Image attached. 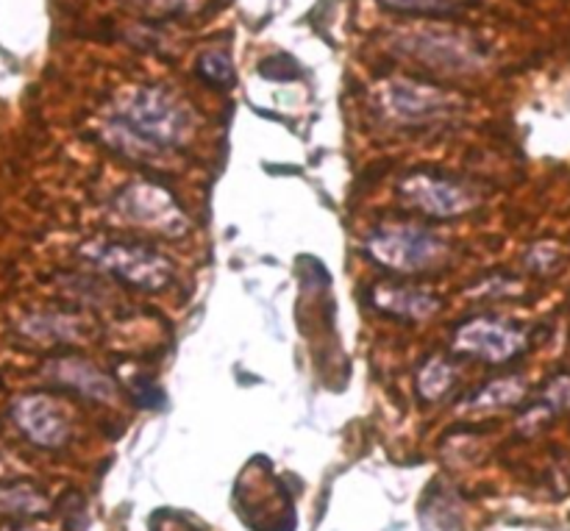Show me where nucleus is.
I'll return each mask as SVG.
<instances>
[{
	"label": "nucleus",
	"instance_id": "nucleus-11",
	"mask_svg": "<svg viewBox=\"0 0 570 531\" xmlns=\"http://www.w3.org/2000/svg\"><path fill=\"white\" fill-rule=\"evenodd\" d=\"M523 395H527V382L521 376L512 378H495L488 387L479 390L476 395H471V404L468 410H501V406H515L521 404Z\"/></svg>",
	"mask_w": 570,
	"mask_h": 531
},
{
	"label": "nucleus",
	"instance_id": "nucleus-16",
	"mask_svg": "<svg viewBox=\"0 0 570 531\" xmlns=\"http://www.w3.org/2000/svg\"><path fill=\"white\" fill-rule=\"evenodd\" d=\"M393 11H410V14H449L451 6L445 0H379Z\"/></svg>",
	"mask_w": 570,
	"mask_h": 531
},
{
	"label": "nucleus",
	"instance_id": "nucleus-12",
	"mask_svg": "<svg viewBox=\"0 0 570 531\" xmlns=\"http://www.w3.org/2000/svg\"><path fill=\"white\" fill-rule=\"evenodd\" d=\"M45 510H48V501L31 484H11V488L0 490V512L3 515L33 518L42 515Z\"/></svg>",
	"mask_w": 570,
	"mask_h": 531
},
{
	"label": "nucleus",
	"instance_id": "nucleus-10",
	"mask_svg": "<svg viewBox=\"0 0 570 531\" xmlns=\"http://www.w3.org/2000/svg\"><path fill=\"white\" fill-rule=\"evenodd\" d=\"M390 106H393V111L399 117L421 120V117H432L438 111H443L445 98L432 87H417V83L401 81L390 92Z\"/></svg>",
	"mask_w": 570,
	"mask_h": 531
},
{
	"label": "nucleus",
	"instance_id": "nucleus-18",
	"mask_svg": "<svg viewBox=\"0 0 570 531\" xmlns=\"http://www.w3.org/2000/svg\"><path fill=\"white\" fill-rule=\"evenodd\" d=\"M150 531H195L189 527V521H184L181 515H167V512H161V515L150 518Z\"/></svg>",
	"mask_w": 570,
	"mask_h": 531
},
{
	"label": "nucleus",
	"instance_id": "nucleus-9",
	"mask_svg": "<svg viewBox=\"0 0 570 531\" xmlns=\"http://www.w3.org/2000/svg\"><path fill=\"white\" fill-rule=\"evenodd\" d=\"M373 306L399 321H426L440 309L438 295L417 287H399V284H376L373 287Z\"/></svg>",
	"mask_w": 570,
	"mask_h": 531
},
{
	"label": "nucleus",
	"instance_id": "nucleus-6",
	"mask_svg": "<svg viewBox=\"0 0 570 531\" xmlns=\"http://www.w3.org/2000/svg\"><path fill=\"white\" fill-rule=\"evenodd\" d=\"M399 195L406 204L415 206V209H421L429 217H456L476 206L471 189L451 181V178L426 176V173L406 176L399 184Z\"/></svg>",
	"mask_w": 570,
	"mask_h": 531
},
{
	"label": "nucleus",
	"instance_id": "nucleus-2",
	"mask_svg": "<svg viewBox=\"0 0 570 531\" xmlns=\"http://www.w3.org/2000/svg\"><path fill=\"white\" fill-rule=\"evenodd\" d=\"M365 250L373 262L395 273H417L432 267L443 256L445 243L426 226H379L365 239Z\"/></svg>",
	"mask_w": 570,
	"mask_h": 531
},
{
	"label": "nucleus",
	"instance_id": "nucleus-14",
	"mask_svg": "<svg viewBox=\"0 0 570 531\" xmlns=\"http://www.w3.org/2000/svg\"><path fill=\"white\" fill-rule=\"evenodd\" d=\"M198 76L206 83H212V87H226L234 78V67L226 53H220V50H206L198 59Z\"/></svg>",
	"mask_w": 570,
	"mask_h": 531
},
{
	"label": "nucleus",
	"instance_id": "nucleus-19",
	"mask_svg": "<svg viewBox=\"0 0 570 531\" xmlns=\"http://www.w3.org/2000/svg\"><path fill=\"white\" fill-rule=\"evenodd\" d=\"M20 531H31V529H20Z\"/></svg>",
	"mask_w": 570,
	"mask_h": 531
},
{
	"label": "nucleus",
	"instance_id": "nucleus-5",
	"mask_svg": "<svg viewBox=\"0 0 570 531\" xmlns=\"http://www.w3.org/2000/svg\"><path fill=\"white\" fill-rule=\"evenodd\" d=\"M454 345L462 354L499 365V362L515 360L527 348V334L495 317H473L465 326L456 328Z\"/></svg>",
	"mask_w": 570,
	"mask_h": 531
},
{
	"label": "nucleus",
	"instance_id": "nucleus-8",
	"mask_svg": "<svg viewBox=\"0 0 570 531\" xmlns=\"http://www.w3.org/2000/svg\"><path fill=\"white\" fill-rule=\"evenodd\" d=\"M45 373L50 376V382L61 384V387L72 390L83 399L98 401V404H109L117 399V384L111 382V376H106L92 362L78 360V356H61V360L48 362Z\"/></svg>",
	"mask_w": 570,
	"mask_h": 531
},
{
	"label": "nucleus",
	"instance_id": "nucleus-3",
	"mask_svg": "<svg viewBox=\"0 0 570 531\" xmlns=\"http://www.w3.org/2000/svg\"><path fill=\"white\" fill-rule=\"evenodd\" d=\"M83 256L104 273L120 278L128 287L142 289V293H159L173 282L170 262L156 250L142 248V245L89 243L83 248Z\"/></svg>",
	"mask_w": 570,
	"mask_h": 531
},
{
	"label": "nucleus",
	"instance_id": "nucleus-4",
	"mask_svg": "<svg viewBox=\"0 0 570 531\" xmlns=\"http://www.w3.org/2000/svg\"><path fill=\"white\" fill-rule=\"evenodd\" d=\"M115 209L120 212L122 220H131L134 226L150 228V232L167 234V237H181L189 228L176 198L159 184H131L115 198Z\"/></svg>",
	"mask_w": 570,
	"mask_h": 531
},
{
	"label": "nucleus",
	"instance_id": "nucleus-17",
	"mask_svg": "<svg viewBox=\"0 0 570 531\" xmlns=\"http://www.w3.org/2000/svg\"><path fill=\"white\" fill-rule=\"evenodd\" d=\"M543 410L566 412L570 410V376H557L543 395Z\"/></svg>",
	"mask_w": 570,
	"mask_h": 531
},
{
	"label": "nucleus",
	"instance_id": "nucleus-7",
	"mask_svg": "<svg viewBox=\"0 0 570 531\" xmlns=\"http://www.w3.org/2000/svg\"><path fill=\"white\" fill-rule=\"evenodd\" d=\"M11 421L39 449H61L70 437L65 412L45 395H22L11 404Z\"/></svg>",
	"mask_w": 570,
	"mask_h": 531
},
{
	"label": "nucleus",
	"instance_id": "nucleus-13",
	"mask_svg": "<svg viewBox=\"0 0 570 531\" xmlns=\"http://www.w3.org/2000/svg\"><path fill=\"white\" fill-rule=\"evenodd\" d=\"M454 378L456 373L454 367H451V362L443 360V356H434V360H429L426 365H423L421 376H417V393L426 401H438L454 387Z\"/></svg>",
	"mask_w": 570,
	"mask_h": 531
},
{
	"label": "nucleus",
	"instance_id": "nucleus-15",
	"mask_svg": "<svg viewBox=\"0 0 570 531\" xmlns=\"http://www.w3.org/2000/svg\"><path fill=\"white\" fill-rule=\"evenodd\" d=\"M22 328L33 340H70L76 334V323L67 317H31Z\"/></svg>",
	"mask_w": 570,
	"mask_h": 531
},
{
	"label": "nucleus",
	"instance_id": "nucleus-1",
	"mask_svg": "<svg viewBox=\"0 0 570 531\" xmlns=\"http://www.w3.org/2000/svg\"><path fill=\"white\" fill-rule=\"evenodd\" d=\"M189 131H193L189 111L165 89L148 87L128 95V100L120 106L115 122H111L109 137L117 150L131 142L128 150L137 154V150L178 148V145L187 142Z\"/></svg>",
	"mask_w": 570,
	"mask_h": 531
}]
</instances>
